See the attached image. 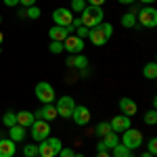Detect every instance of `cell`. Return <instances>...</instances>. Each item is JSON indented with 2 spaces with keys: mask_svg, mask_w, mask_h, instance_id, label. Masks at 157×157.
Returning <instances> with one entry per match:
<instances>
[{
  "mask_svg": "<svg viewBox=\"0 0 157 157\" xmlns=\"http://www.w3.org/2000/svg\"><path fill=\"white\" fill-rule=\"evenodd\" d=\"M65 63H67L69 67H75V69H84L86 65H88V59H86L84 55H69Z\"/></svg>",
  "mask_w": 157,
  "mask_h": 157,
  "instance_id": "cell-18",
  "label": "cell"
},
{
  "mask_svg": "<svg viewBox=\"0 0 157 157\" xmlns=\"http://www.w3.org/2000/svg\"><path fill=\"white\" fill-rule=\"evenodd\" d=\"M128 157H134V155H128Z\"/></svg>",
  "mask_w": 157,
  "mask_h": 157,
  "instance_id": "cell-47",
  "label": "cell"
},
{
  "mask_svg": "<svg viewBox=\"0 0 157 157\" xmlns=\"http://www.w3.org/2000/svg\"><path fill=\"white\" fill-rule=\"evenodd\" d=\"M103 17H105V13H103V6H94V4H86V9L82 11L80 15V19H82V25L84 27H94V25L103 23Z\"/></svg>",
  "mask_w": 157,
  "mask_h": 157,
  "instance_id": "cell-2",
  "label": "cell"
},
{
  "mask_svg": "<svg viewBox=\"0 0 157 157\" xmlns=\"http://www.w3.org/2000/svg\"><path fill=\"white\" fill-rule=\"evenodd\" d=\"M34 121H36L34 111H17V126H21V128H25V130H27Z\"/></svg>",
  "mask_w": 157,
  "mask_h": 157,
  "instance_id": "cell-17",
  "label": "cell"
},
{
  "mask_svg": "<svg viewBox=\"0 0 157 157\" xmlns=\"http://www.w3.org/2000/svg\"><path fill=\"white\" fill-rule=\"evenodd\" d=\"M63 48L67 50L69 55H82V50H84V40L69 34V36L63 40Z\"/></svg>",
  "mask_w": 157,
  "mask_h": 157,
  "instance_id": "cell-9",
  "label": "cell"
},
{
  "mask_svg": "<svg viewBox=\"0 0 157 157\" xmlns=\"http://www.w3.org/2000/svg\"><path fill=\"white\" fill-rule=\"evenodd\" d=\"M71 34V27H61V25H52L48 29V38L50 42H63L65 38Z\"/></svg>",
  "mask_w": 157,
  "mask_h": 157,
  "instance_id": "cell-14",
  "label": "cell"
},
{
  "mask_svg": "<svg viewBox=\"0 0 157 157\" xmlns=\"http://www.w3.org/2000/svg\"><path fill=\"white\" fill-rule=\"evenodd\" d=\"M94 132H97V136H101V138H103L105 134L111 132V124H109V121H101L97 128H94Z\"/></svg>",
  "mask_w": 157,
  "mask_h": 157,
  "instance_id": "cell-24",
  "label": "cell"
},
{
  "mask_svg": "<svg viewBox=\"0 0 157 157\" xmlns=\"http://www.w3.org/2000/svg\"><path fill=\"white\" fill-rule=\"evenodd\" d=\"M48 50H50V52H52V55H59L61 50H65V48H63V42H50Z\"/></svg>",
  "mask_w": 157,
  "mask_h": 157,
  "instance_id": "cell-30",
  "label": "cell"
},
{
  "mask_svg": "<svg viewBox=\"0 0 157 157\" xmlns=\"http://www.w3.org/2000/svg\"><path fill=\"white\" fill-rule=\"evenodd\" d=\"M73 157H86V155H82V153H73Z\"/></svg>",
  "mask_w": 157,
  "mask_h": 157,
  "instance_id": "cell-43",
  "label": "cell"
},
{
  "mask_svg": "<svg viewBox=\"0 0 157 157\" xmlns=\"http://www.w3.org/2000/svg\"><path fill=\"white\" fill-rule=\"evenodd\" d=\"M97 151H98V153H105V151H109V149H107V147H105V143L101 140V143H98V145H97Z\"/></svg>",
  "mask_w": 157,
  "mask_h": 157,
  "instance_id": "cell-36",
  "label": "cell"
},
{
  "mask_svg": "<svg viewBox=\"0 0 157 157\" xmlns=\"http://www.w3.org/2000/svg\"><path fill=\"white\" fill-rule=\"evenodd\" d=\"M0 23H2V15H0Z\"/></svg>",
  "mask_w": 157,
  "mask_h": 157,
  "instance_id": "cell-46",
  "label": "cell"
},
{
  "mask_svg": "<svg viewBox=\"0 0 157 157\" xmlns=\"http://www.w3.org/2000/svg\"><path fill=\"white\" fill-rule=\"evenodd\" d=\"M111 151H113V157H128V155H130V149H128V147H124L121 143L117 147H113Z\"/></svg>",
  "mask_w": 157,
  "mask_h": 157,
  "instance_id": "cell-25",
  "label": "cell"
},
{
  "mask_svg": "<svg viewBox=\"0 0 157 157\" xmlns=\"http://www.w3.org/2000/svg\"><path fill=\"white\" fill-rule=\"evenodd\" d=\"M117 2H121V4H134L136 0H117Z\"/></svg>",
  "mask_w": 157,
  "mask_h": 157,
  "instance_id": "cell-40",
  "label": "cell"
},
{
  "mask_svg": "<svg viewBox=\"0 0 157 157\" xmlns=\"http://www.w3.org/2000/svg\"><path fill=\"white\" fill-rule=\"evenodd\" d=\"M111 34H113V25L103 21V23H98V25H94V27L88 29V40H90L94 46H103V44H107V40L111 38Z\"/></svg>",
  "mask_w": 157,
  "mask_h": 157,
  "instance_id": "cell-1",
  "label": "cell"
},
{
  "mask_svg": "<svg viewBox=\"0 0 157 157\" xmlns=\"http://www.w3.org/2000/svg\"><path fill=\"white\" fill-rule=\"evenodd\" d=\"M2 2H4L6 6H17V4H19V0H2Z\"/></svg>",
  "mask_w": 157,
  "mask_h": 157,
  "instance_id": "cell-37",
  "label": "cell"
},
{
  "mask_svg": "<svg viewBox=\"0 0 157 157\" xmlns=\"http://www.w3.org/2000/svg\"><path fill=\"white\" fill-rule=\"evenodd\" d=\"M140 157H153V155H151V153H143Z\"/></svg>",
  "mask_w": 157,
  "mask_h": 157,
  "instance_id": "cell-44",
  "label": "cell"
},
{
  "mask_svg": "<svg viewBox=\"0 0 157 157\" xmlns=\"http://www.w3.org/2000/svg\"><path fill=\"white\" fill-rule=\"evenodd\" d=\"M90 117H92V113H90V109L84 107V105H75V109H73L71 113V120L78 124V126H86L88 121H90Z\"/></svg>",
  "mask_w": 157,
  "mask_h": 157,
  "instance_id": "cell-12",
  "label": "cell"
},
{
  "mask_svg": "<svg viewBox=\"0 0 157 157\" xmlns=\"http://www.w3.org/2000/svg\"><path fill=\"white\" fill-rule=\"evenodd\" d=\"M59 157H73V151L69 149V147H63L59 151Z\"/></svg>",
  "mask_w": 157,
  "mask_h": 157,
  "instance_id": "cell-33",
  "label": "cell"
},
{
  "mask_svg": "<svg viewBox=\"0 0 157 157\" xmlns=\"http://www.w3.org/2000/svg\"><path fill=\"white\" fill-rule=\"evenodd\" d=\"M9 134H11V136H9L11 140H15V143H23V140H25V134H27V130L15 124L13 128H9Z\"/></svg>",
  "mask_w": 157,
  "mask_h": 157,
  "instance_id": "cell-19",
  "label": "cell"
},
{
  "mask_svg": "<svg viewBox=\"0 0 157 157\" xmlns=\"http://www.w3.org/2000/svg\"><path fill=\"white\" fill-rule=\"evenodd\" d=\"M80 25H82V19H80V17H73L69 27H71V32H73V29H75V27H80Z\"/></svg>",
  "mask_w": 157,
  "mask_h": 157,
  "instance_id": "cell-34",
  "label": "cell"
},
{
  "mask_svg": "<svg viewBox=\"0 0 157 157\" xmlns=\"http://www.w3.org/2000/svg\"><path fill=\"white\" fill-rule=\"evenodd\" d=\"M19 4H23L25 9H29V6H34V4H36V0H19Z\"/></svg>",
  "mask_w": 157,
  "mask_h": 157,
  "instance_id": "cell-35",
  "label": "cell"
},
{
  "mask_svg": "<svg viewBox=\"0 0 157 157\" xmlns=\"http://www.w3.org/2000/svg\"><path fill=\"white\" fill-rule=\"evenodd\" d=\"M2 40H4V36H2V32H0V44H2Z\"/></svg>",
  "mask_w": 157,
  "mask_h": 157,
  "instance_id": "cell-45",
  "label": "cell"
},
{
  "mask_svg": "<svg viewBox=\"0 0 157 157\" xmlns=\"http://www.w3.org/2000/svg\"><path fill=\"white\" fill-rule=\"evenodd\" d=\"M138 2H143V4H145V6H147V4H153L155 0H138Z\"/></svg>",
  "mask_w": 157,
  "mask_h": 157,
  "instance_id": "cell-41",
  "label": "cell"
},
{
  "mask_svg": "<svg viewBox=\"0 0 157 157\" xmlns=\"http://www.w3.org/2000/svg\"><path fill=\"white\" fill-rule=\"evenodd\" d=\"M17 143L11 138H0V157H13L17 151Z\"/></svg>",
  "mask_w": 157,
  "mask_h": 157,
  "instance_id": "cell-16",
  "label": "cell"
},
{
  "mask_svg": "<svg viewBox=\"0 0 157 157\" xmlns=\"http://www.w3.org/2000/svg\"><path fill=\"white\" fill-rule=\"evenodd\" d=\"M111 124V132L120 134V132H126L128 128H132V117H128V115H115L113 120L109 121Z\"/></svg>",
  "mask_w": 157,
  "mask_h": 157,
  "instance_id": "cell-10",
  "label": "cell"
},
{
  "mask_svg": "<svg viewBox=\"0 0 157 157\" xmlns=\"http://www.w3.org/2000/svg\"><path fill=\"white\" fill-rule=\"evenodd\" d=\"M29 130H32V138L40 143V140H44V138H48L50 136V126L48 121H42V120H36L32 126H29Z\"/></svg>",
  "mask_w": 157,
  "mask_h": 157,
  "instance_id": "cell-7",
  "label": "cell"
},
{
  "mask_svg": "<svg viewBox=\"0 0 157 157\" xmlns=\"http://www.w3.org/2000/svg\"><path fill=\"white\" fill-rule=\"evenodd\" d=\"M2 124H4L6 128H13V126L17 124V113H15V111H6L4 117H2Z\"/></svg>",
  "mask_w": 157,
  "mask_h": 157,
  "instance_id": "cell-22",
  "label": "cell"
},
{
  "mask_svg": "<svg viewBox=\"0 0 157 157\" xmlns=\"http://www.w3.org/2000/svg\"><path fill=\"white\" fill-rule=\"evenodd\" d=\"M36 97H38V101H40L42 105H50L57 94H55L52 84H48V82H38L36 84Z\"/></svg>",
  "mask_w": 157,
  "mask_h": 157,
  "instance_id": "cell-6",
  "label": "cell"
},
{
  "mask_svg": "<svg viewBox=\"0 0 157 157\" xmlns=\"http://www.w3.org/2000/svg\"><path fill=\"white\" fill-rule=\"evenodd\" d=\"M147 153H151V155H155V153H157V138H151V140H149Z\"/></svg>",
  "mask_w": 157,
  "mask_h": 157,
  "instance_id": "cell-32",
  "label": "cell"
},
{
  "mask_svg": "<svg viewBox=\"0 0 157 157\" xmlns=\"http://www.w3.org/2000/svg\"><path fill=\"white\" fill-rule=\"evenodd\" d=\"M124 136H121V145L128 147L130 151H134V149H138V147L143 145V132L140 130H134V128H128L126 132H121Z\"/></svg>",
  "mask_w": 157,
  "mask_h": 157,
  "instance_id": "cell-5",
  "label": "cell"
},
{
  "mask_svg": "<svg viewBox=\"0 0 157 157\" xmlns=\"http://www.w3.org/2000/svg\"><path fill=\"white\" fill-rule=\"evenodd\" d=\"M136 23L143 27H155L157 25V11L153 6H143L140 11H136Z\"/></svg>",
  "mask_w": 157,
  "mask_h": 157,
  "instance_id": "cell-4",
  "label": "cell"
},
{
  "mask_svg": "<svg viewBox=\"0 0 157 157\" xmlns=\"http://www.w3.org/2000/svg\"><path fill=\"white\" fill-rule=\"evenodd\" d=\"M97 157H111V155H109L107 151H105V153H97Z\"/></svg>",
  "mask_w": 157,
  "mask_h": 157,
  "instance_id": "cell-42",
  "label": "cell"
},
{
  "mask_svg": "<svg viewBox=\"0 0 157 157\" xmlns=\"http://www.w3.org/2000/svg\"><path fill=\"white\" fill-rule=\"evenodd\" d=\"M55 109H57V115H61V117H71L73 109H75V101L71 97H61Z\"/></svg>",
  "mask_w": 157,
  "mask_h": 157,
  "instance_id": "cell-8",
  "label": "cell"
},
{
  "mask_svg": "<svg viewBox=\"0 0 157 157\" xmlns=\"http://www.w3.org/2000/svg\"><path fill=\"white\" fill-rule=\"evenodd\" d=\"M145 124H149V126L157 124V111H155V109H151V111H147V113H145Z\"/></svg>",
  "mask_w": 157,
  "mask_h": 157,
  "instance_id": "cell-28",
  "label": "cell"
},
{
  "mask_svg": "<svg viewBox=\"0 0 157 157\" xmlns=\"http://www.w3.org/2000/svg\"><path fill=\"white\" fill-rule=\"evenodd\" d=\"M143 75L147 80H155L157 78V63H147L143 67Z\"/></svg>",
  "mask_w": 157,
  "mask_h": 157,
  "instance_id": "cell-21",
  "label": "cell"
},
{
  "mask_svg": "<svg viewBox=\"0 0 157 157\" xmlns=\"http://www.w3.org/2000/svg\"><path fill=\"white\" fill-rule=\"evenodd\" d=\"M34 117H36V120H42V121H52L57 117V109H55L52 103H50V105H42L40 109L34 111Z\"/></svg>",
  "mask_w": 157,
  "mask_h": 157,
  "instance_id": "cell-13",
  "label": "cell"
},
{
  "mask_svg": "<svg viewBox=\"0 0 157 157\" xmlns=\"http://www.w3.org/2000/svg\"><path fill=\"white\" fill-rule=\"evenodd\" d=\"M40 9H38L36 4H34V6H29V9H25V15H27V17H29V19H40Z\"/></svg>",
  "mask_w": 157,
  "mask_h": 157,
  "instance_id": "cell-29",
  "label": "cell"
},
{
  "mask_svg": "<svg viewBox=\"0 0 157 157\" xmlns=\"http://www.w3.org/2000/svg\"><path fill=\"white\" fill-rule=\"evenodd\" d=\"M120 111H121V115H128V117H132V115H136V113H138V105L134 103L132 98L124 97V98L120 101Z\"/></svg>",
  "mask_w": 157,
  "mask_h": 157,
  "instance_id": "cell-15",
  "label": "cell"
},
{
  "mask_svg": "<svg viewBox=\"0 0 157 157\" xmlns=\"http://www.w3.org/2000/svg\"><path fill=\"white\" fill-rule=\"evenodd\" d=\"M84 9H86V0H71V6H69L71 13H82Z\"/></svg>",
  "mask_w": 157,
  "mask_h": 157,
  "instance_id": "cell-27",
  "label": "cell"
},
{
  "mask_svg": "<svg viewBox=\"0 0 157 157\" xmlns=\"http://www.w3.org/2000/svg\"><path fill=\"white\" fill-rule=\"evenodd\" d=\"M103 143H105V147H107V149H113V147L120 145V136H117L115 132H109V134H105V136H103Z\"/></svg>",
  "mask_w": 157,
  "mask_h": 157,
  "instance_id": "cell-20",
  "label": "cell"
},
{
  "mask_svg": "<svg viewBox=\"0 0 157 157\" xmlns=\"http://www.w3.org/2000/svg\"><path fill=\"white\" fill-rule=\"evenodd\" d=\"M71 19H73V13L69 9H57V11L52 13V21L55 25H61V27H69L71 25Z\"/></svg>",
  "mask_w": 157,
  "mask_h": 157,
  "instance_id": "cell-11",
  "label": "cell"
},
{
  "mask_svg": "<svg viewBox=\"0 0 157 157\" xmlns=\"http://www.w3.org/2000/svg\"><path fill=\"white\" fill-rule=\"evenodd\" d=\"M121 25L128 27V29L134 27V25H136V15H134V13H126V15L121 17Z\"/></svg>",
  "mask_w": 157,
  "mask_h": 157,
  "instance_id": "cell-23",
  "label": "cell"
},
{
  "mask_svg": "<svg viewBox=\"0 0 157 157\" xmlns=\"http://www.w3.org/2000/svg\"><path fill=\"white\" fill-rule=\"evenodd\" d=\"M80 75H82V78H86V75H90V69H88V67H84V69H80Z\"/></svg>",
  "mask_w": 157,
  "mask_h": 157,
  "instance_id": "cell-39",
  "label": "cell"
},
{
  "mask_svg": "<svg viewBox=\"0 0 157 157\" xmlns=\"http://www.w3.org/2000/svg\"><path fill=\"white\" fill-rule=\"evenodd\" d=\"M75 36L78 38H88V27H84V25H80V27H75Z\"/></svg>",
  "mask_w": 157,
  "mask_h": 157,
  "instance_id": "cell-31",
  "label": "cell"
},
{
  "mask_svg": "<svg viewBox=\"0 0 157 157\" xmlns=\"http://www.w3.org/2000/svg\"><path fill=\"white\" fill-rule=\"evenodd\" d=\"M61 149H63L61 138H57V136H48V138L40 140V145H38V157H57Z\"/></svg>",
  "mask_w": 157,
  "mask_h": 157,
  "instance_id": "cell-3",
  "label": "cell"
},
{
  "mask_svg": "<svg viewBox=\"0 0 157 157\" xmlns=\"http://www.w3.org/2000/svg\"><path fill=\"white\" fill-rule=\"evenodd\" d=\"M86 2H88V4H94V6H103L105 0H86Z\"/></svg>",
  "mask_w": 157,
  "mask_h": 157,
  "instance_id": "cell-38",
  "label": "cell"
},
{
  "mask_svg": "<svg viewBox=\"0 0 157 157\" xmlns=\"http://www.w3.org/2000/svg\"><path fill=\"white\" fill-rule=\"evenodd\" d=\"M23 155L25 157H38V145H34V143L25 145L23 147Z\"/></svg>",
  "mask_w": 157,
  "mask_h": 157,
  "instance_id": "cell-26",
  "label": "cell"
}]
</instances>
